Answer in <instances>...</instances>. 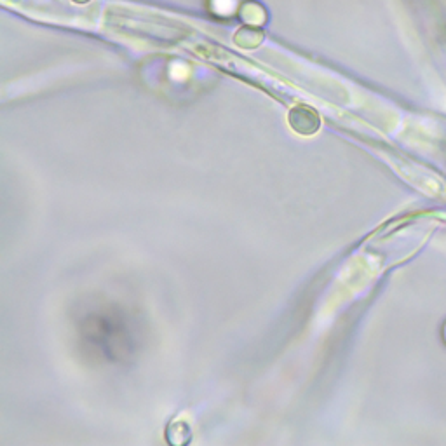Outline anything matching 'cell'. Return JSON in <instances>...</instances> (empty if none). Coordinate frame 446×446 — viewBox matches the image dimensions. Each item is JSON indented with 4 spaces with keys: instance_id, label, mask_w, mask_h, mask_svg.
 I'll list each match as a JSON object with an SVG mask.
<instances>
[{
    "instance_id": "6da1fadb",
    "label": "cell",
    "mask_w": 446,
    "mask_h": 446,
    "mask_svg": "<svg viewBox=\"0 0 446 446\" xmlns=\"http://www.w3.org/2000/svg\"><path fill=\"white\" fill-rule=\"evenodd\" d=\"M288 119H289L291 128L295 129V131L303 133V134H310L317 131L319 124H321L319 115L315 114L314 108L306 107V105H299V107L291 108Z\"/></svg>"
},
{
    "instance_id": "7a4b0ae2",
    "label": "cell",
    "mask_w": 446,
    "mask_h": 446,
    "mask_svg": "<svg viewBox=\"0 0 446 446\" xmlns=\"http://www.w3.org/2000/svg\"><path fill=\"white\" fill-rule=\"evenodd\" d=\"M265 39V32H263L262 25H244L239 28L234 35L235 46L241 49H256Z\"/></svg>"
},
{
    "instance_id": "3957f363",
    "label": "cell",
    "mask_w": 446,
    "mask_h": 446,
    "mask_svg": "<svg viewBox=\"0 0 446 446\" xmlns=\"http://www.w3.org/2000/svg\"><path fill=\"white\" fill-rule=\"evenodd\" d=\"M241 16L242 20L246 21L248 25H262L265 21V9L262 6L255 2H249L244 4L241 9Z\"/></svg>"
},
{
    "instance_id": "277c9868",
    "label": "cell",
    "mask_w": 446,
    "mask_h": 446,
    "mask_svg": "<svg viewBox=\"0 0 446 446\" xmlns=\"http://www.w3.org/2000/svg\"><path fill=\"white\" fill-rule=\"evenodd\" d=\"M72 2H75V4H88V2H91V0H72Z\"/></svg>"
}]
</instances>
